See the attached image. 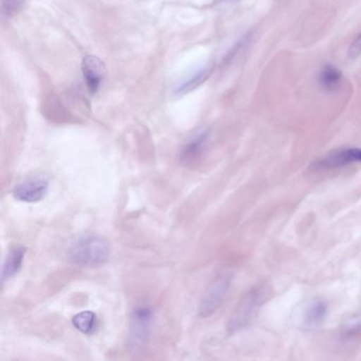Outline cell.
Returning a JSON list of instances; mask_svg holds the SVG:
<instances>
[{"label":"cell","instance_id":"cell-1","mask_svg":"<svg viewBox=\"0 0 361 361\" xmlns=\"http://www.w3.org/2000/svg\"><path fill=\"white\" fill-rule=\"evenodd\" d=\"M69 261L81 267H99L109 261L111 246L98 235L80 236L69 245Z\"/></svg>","mask_w":361,"mask_h":361},{"label":"cell","instance_id":"cell-2","mask_svg":"<svg viewBox=\"0 0 361 361\" xmlns=\"http://www.w3.org/2000/svg\"><path fill=\"white\" fill-rule=\"evenodd\" d=\"M265 293L266 291L264 290L263 287H259V288L257 287L245 295L244 299L240 301V305L238 306L228 322V331L230 334L242 331L243 329L250 324L251 321L257 314V310L264 303Z\"/></svg>","mask_w":361,"mask_h":361},{"label":"cell","instance_id":"cell-3","mask_svg":"<svg viewBox=\"0 0 361 361\" xmlns=\"http://www.w3.org/2000/svg\"><path fill=\"white\" fill-rule=\"evenodd\" d=\"M231 281L232 276L228 274H221L213 281L200 301L198 308L200 317L206 318L216 312L231 286Z\"/></svg>","mask_w":361,"mask_h":361},{"label":"cell","instance_id":"cell-4","mask_svg":"<svg viewBox=\"0 0 361 361\" xmlns=\"http://www.w3.org/2000/svg\"><path fill=\"white\" fill-rule=\"evenodd\" d=\"M153 312L147 306H139L130 317L128 342L135 350L142 348L149 339Z\"/></svg>","mask_w":361,"mask_h":361},{"label":"cell","instance_id":"cell-5","mask_svg":"<svg viewBox=\"0 0 361 361\" xmlns=\"http://www.w3.org/2000/svg\"><path fill=\"white\" fill-rule=\"evenodd\" d=\"M49 190V179L44 175L29 177L16 185L13 189L14 198L22 202H39L45 198Z\"/></svg>","mask_w":361,"mask_h":361},{"label":"cell","instance_id":"cell-6","mask_svg":"<svg viewBox=\"0 0 361 361\" xmlns=\"http://www.w3.org/2000/svg\"><path fill=\"white\" fill-rule=\"evenodd\" d=\"M361 162V149L358 147H344L335 149L317 160L312 168L314 170H331V169L342 168L350 164Z\"/></svg>","mask_w":361,"mask_h":361},{"label":"cell","instance_id":"cell-7","mask_svg":"<svg viewBox=\"0 0 361 361\" xmlns=\"http://www.w3.org/2000/svg\"><path fill=\"white\" fill-rule=\"evenodd\" d=\"M327 304L323 300L314 299L306 302L298 312L297 320L301 329H312L320 326L327 316Z\"/></svg>","mask_w":361,"mask_h":361},{"label":"cell","instance_id":"cell-8","mask_svg":"<svg viewBox=\"0 0 361 361\" xmlns=\"http://www.w3.org/2000/svg\"><path fill=\"white\" fill-rule=\"evenodd\" d=\"M84 79L87 84L88 90L92 94H96L101 83L106 75V67L102 60L94 56H86L82 63Z\"/></svg>","mask_w":361,"mask_h":361},{"label":"cell","instance_id":"cell-9","mask_svg":"<svg viewBox=\"0 0 361 361\" xmlns=\"http://www.w3.org/2000/svg\"><path fill=\"white\" fill-rule=\"evenodd\" d=\"M25 255H26V249L24 247L14 246L10 249L7 257L4 262L3 272H1L3 282L13 278L20 271L23 262H24Z\"/></svg>","mask_w":361,"mask_h":361},{"label":"cell","instance_id":"cell-10","mask_svg":"<svg viewBox=\"0 0 361 361\" xmlns=\"http://www.w3.org/2000/svg\"><path fill=\"white\" fill-rule=\"evenodd\" d=\"M208 132H200L183 147L180 153V160L183 164H194V161L200 157L208 140Z\"/></svg>","mask_w":361,"mask_h":361},{"label":"cell","instance_id":"cell-11","mask_svg":"<svg viewBox=\"0 0 361 361\" xmlns=\"http://www.w3.org/2000/svg\"><path fill=\"white\" fill-rule=\"evenodd\" d=\"M341 71L333 65H325L319 73V84L326 92H335L341 85Z\"/></svg>","mask_w":361,"mask_h":361},{"label":"cell","instance_id":"cell-12","mask_svg":"<svg viewBox=\"0 0 361 361\" xmlns=\"http://www.w3.org/2000/svg\"><path fill=\"white\" fill-rule=\"evenodd\" d=\"M73 324L81 333L92 335L98 327V318L94 312L85 310L73 317Z\"/></svg>","mask_w":361,"mask_h":361},{"label":"cell","instance_id":"cell-13","mask_svg":"<svg viewBox=\"0 0 361 361\" xmlns=\"http://www.w3.org/2000/svg\"><path fill=\"white\" fill-rule=\"evenodd\" d=\"M27 1L28 0H3V5H1L3 16L7 18H12L22 11Z\"/></svg>","mask_w":361,"mask_h":361},{"label":"cell","instance_id":"cell-14","mask_svg":"<svg viewBox=\"0 0 361 361\" xmlns=\"http://www.w3.org/2000/svg\"><path fill=\"white\" fill-rule=\"evenodd\" d=\"M210 75V69L204 68L202 71H200V73H196L195 75L191 78L188 82H185L183 85L179 88V92H189V90H193L196 86L200 85L204 80H206L207 78Z\"/></svg>","mask_w":361,"mask_h":361},{"label":"cell","instance_id":"cell-15","mask_svg":"<svg viewBox=\"0 0 361 361\" xmlns=\"http://www.w3.org/2000/svg\"><path fill=\"white\" fill-rule=\"evenodd\" d=\"M358 331H361V312L348 319L345 326H344V333L348 334V335H352V334H356Z\"/></svg>","mask_w":361,"mask_h":361},{"label":"cell","instance_id":"cell-16","mask_svg":"<svg viewBox=\"0 0 361 361\" xmlns=\"http://www.w3.org/2000/svg\"><path fill=\"white\" fill-rule=\"evenodd\" d=\"M361 56V32L359 33L358 37L355 39V41L350 44L348 48V56L350 60L359 58Z\"/></svg>","mask_w":361,"mask_h":361}]
</instances>
